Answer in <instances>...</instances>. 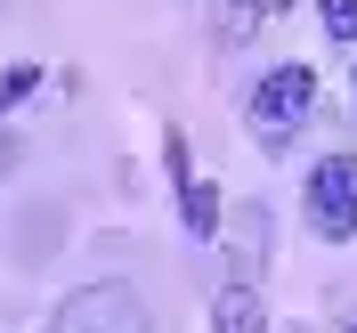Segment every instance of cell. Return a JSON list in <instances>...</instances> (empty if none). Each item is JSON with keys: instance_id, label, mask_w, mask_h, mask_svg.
I'll list each match as a JSON object with an SVG mask.
<instances>
[{"instance_id": "obj_1", "label": "cell", "mask_w": 357, "mask_h": 333, "mask_svg": "<svg viewBox=\"0 0 357 333\" xmlns=\"http://www.w3.org/2000/svg\"><path fill=\"white\" fill-rule=\"evenodd\" d=\"M49 333H146V309H138V293L122 285V276H98V285H82V293L57 301Z\"/></svg>"}, {"instance_id": "obj_2", "label": "cell", "mask_w": 357, "mask_h": 333, "mask_svg": "<svg viewBox=\"0 0 357 333\" xmlns=\"http://www.w3.org/2000/svg\"><path fill=\"white\" fill-rule=\"evenodd\" d=\"M309 106H317V73L309 66H276L268 82H252V131L268 147H284L292 122H309Z\"/></svg>"}, {"instance_id": "obj_3", "label": "cell", "mask_w": 357, "mask_h": 333, "mask_svg": "<svg viewBox=\"0 0 357 333\" xmlns=\"http://www.w3.org/2000/svg\"><path fill=\"white\" fill-rule=\"evenodd\" d=\"M309 220H317V236H349L357 228V155H325L309 171Z\"/></svg>"}, {"instance_id": "obj_4", "label": "cell", "mask_w": 357, "mask_h": 333, "mask_svg": "<svg viewBox=\"0 0 357 333\" xmlns=\"http://www.w3.org/2000/svg\"><path fill=\"white\" fill-rule=\"evenodd\" d=\"M211 325L220 333H268V309L252 285H220V301H211Z\"/></svg>"}, {"instance_id": "obj_5", "label": "cell", "mask_w": 357, "mask_h": 333, "mask_svg": "<svg viewBox=\"0 0 357 333\" xmlns=\"http://www.w3.org/2000/svg\"><path fill=\"white\" fill-rule=\"evenodd\" d=\"M178 220H187V236H211V228H220V187H211V179H187Z\"/></svg>"}, {"instance_id": "obj_6", "label": "cell", "mask_w": 357, "mask_h": 333, "mask_svg": "<svg viewBox=\"0 0 357 333\" xmlns=\"http://www.w3.org/2000/svg\"><path fill=\"white\" fill-rule=\"evenodd\" d=\"M33 89H41V66H8L0 73V106H24Z\"/></svg>"}, {"instance_id": "obj_7", "label": "cell", "mask_w": 357, "mask_h": 333, "mask_svg": "<svg viewBox=\"0 0 357 333\" xmlns=\"http://www.w3.org/2000/svg\"><path fill=\"white\" fill-rule=\"evenodd\" d=\"M317 17H325L333 41H357V0H317Z\"/></svg>"}, {"instance_id": "obj_8", "label": "cell", "mask_w": 357, "mask_h": 333, "mask_svg": "<svg viewBox=\"0 0 357 333\" xmlns=\"http://www.w3.org/2000/svg\"><path fill=\"white\" fill-rule=\"evenodd\" d=\"M284 8H292V0H252V17H284Z\"/></svg>"}, {"instance_id": "obj_9", "label": "cell", "mask_w": 357, "mask_h": 333, "mask_svg": "<svg viewBox=\"0 0 357 333\" xmlns=\"http://www.w3.org/2000/svg\"><path fill=\"white\" fill-rule=\"evenodd\" d=\"M8 163H17V138H8V131H0V171H8Z\"/></svg>"}, {"instance_id": "obj_10", "label": "cell", "mask_w": 357, "mask_h": 333, "mask_svg": "<svg viewBox=\"0 0 357 333\" xmlns=\"http://www.w3.org/2000/svg\"><path fill=\"white\" fill-rule=\"evenodd\" d=\"M349 82H357V73H349Z\"/></svg>"}, {"instance_id": "obj_11", "label": "cell", "mask_w": 357, "mask_h": 333, "mask_svg": "<svg viewBox=\"0 0 357 333\" xmlns=\"http://www.w3.org/2000/svg\"><path fill=\"white\" fill-rule=\"evenodd\" d=\"M349 333H357V325H349Z\"/></svg>"}]
</instances>
